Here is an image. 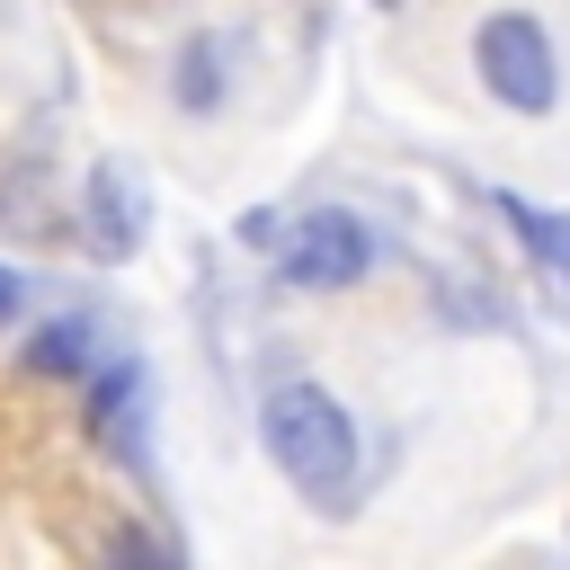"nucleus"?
Masks as SVG:
<instances>
[{"label": "nucleus", "instance_id": "obj_5", "mask_svg": "<svg viewBox=\"0 0 570 570\" xmlns=\"http://www.w3.org/2000/svg\"><path fill=\"white\" fill-rule=\"evenodd\" d=\"M499 214H508V232L534 249V267L552 276V294L570 303V214H543V205H525V196H499Z\"/></svg>", "mask_w": 570, "mask_h": 570}, {"label": "nucleus", "instance_id": "obj_1", "mask_svg": "<svg viewBox=\"0 0 570 570\" xmlns=\"http://www.w3.org/2000/svg\"><path fill=\"white\" fill-rule=\"evenodd\" d=\"M258 436L276 454V472L312 499V508H347L356 499V419L321 392V383H276L258 401Z\"/></svg>", "mask_w": 570, "mask_h": 570}, {"label": "nucleus", "instance_id": "obj_2", "mask_svg": "<svg viewBox=\"0 0 570 570\" xmlns=\"http://www.w3.org/2000/svg\"><path fill=\"white\" fill-rule=\"evenodd\" d=\"M472 62H481V89L517 116H552L561 98V62H552V36L525 18V9H490L481 36H472Z\"/></svg>", "mask_w": 570, "mask_h": 570}, {"label": "nucleus", "instance_id": "obj_3", "mask_svg": "<svg viewBox=\"0 0 570 570\" xmlns=\"http://www.w3.org/2000/svg\"><path fill=\"white\" fill-rule=\"evenodd\" d=\"M365 267H374V232H365L356 214H338V205L303 214V223L285 232V249H276V276H285L294 294H347Z\"/></svg>", "mask_w": 570, "mask_h": 570}, {"label": "nucleus", "instance_id": "obj_8", "mask_svg": "<svg viewBox=\"0 0 570 570\" xmlns=\"http://www.w3.org/2000/svg\"><path fill=\"white\" fill-rule=\"evenodd\" d=\"M80 347H89V330H80V321H53V330L27 338V365H45V374H80V365H89Z\"/></svg>", "mask_w": 570, "mask_h": 570}, {"label": "nucleus", "instance_id": "obj_4", "mask_svg": "<svg viewBox=\"0 0 570 570\" xmlns=\"http://www.w3.org/2000/svg\"><path fill=\"white\" fill-rule=\"evenodd\" d=\"M80 232H89V249L116 267V258H134L142 249V178L125 169V160H98L89 169V187H80Z\"/></svg>", "mask_w": 570, "mask_h": 570}, {"label": "nucleus", "instance_id": "obj_7", "mask_svg": "<svg viewBox=\"0 0 570 570\" xmlns=\"http://www.w3.org/2000/svg\"><path fill=\"white\" fill-rule=\"evenodd\" d=\"M223 53H232L223 36H196V45L178 53V107H187V116H205V107L223 98Z\"/></svg>", "mask_w": 570, "mask_h": 570}, {"label": "nucleus", "instance_id": "obj_6", "mask_svg": "<svg viewBox=\"0 0 570 570\" xmlns=\"http://www.w3.org/2000/svg\"><path fill=\"white\" fill-rule=\"evenodd\" d=\"M142 383H134V365H107L98 374V436L116 445V454H142Z\"/></svg>", "mask_w": 570, "mask_h": 570}, {"label": "nucleus", "instance_id": "obj_9", "mask_svg": "<svg viewBox=\"0 0 570 570\" xmlns=\"http://www.w3.org/2000/svg\"><path fill=\"white\" fill-rule=\"evenodd\" d=\"M9 312H18V276L0 267V321H9Z\"/></svg>", "mask_w": 570, "mask_h": 570}]
</instances>
